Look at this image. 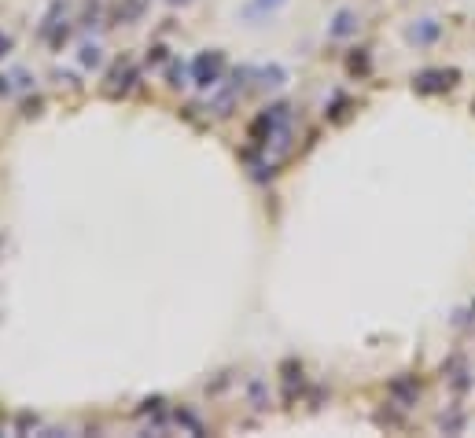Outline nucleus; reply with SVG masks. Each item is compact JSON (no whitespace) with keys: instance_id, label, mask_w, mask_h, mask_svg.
<instances>
[{"instance_id":"1","label":"nucleus","mask_w":475,"mask_h":438,"mask_svg":"<svg viewBox=\"0 0 475 438\" xmlns=\"http://www.w3.org/2000/svg\"><path fill=\"white\" fill-rule=\"evenodd\" d=\"M453 70H424L420 77H417V89L420 92H442V89H450L453 85Z\"/></svg>"},{"instance_id":"2","label":"nucleus","mask_w":475,"mask_h":438,"mask_svg":"<svg viewBox=\"0 0 475 438\" xmlns=\"http://www.w3.org/2000/svg\"><path fill=\"white\" fill-rule=\"evenodd\" d=\"M221 52H214V55H203V60H195V81L199 85H214L217 81V74H221Z\"/></svg>"},{"instance_id":"3","label":"nucleus","mask_w":475,"mask_h":438,"mask_svg":"<svg viewBox=\"0 0 475 438\" xmlns=\"http://www.w3.org/2000/svg\"><path fill=\"white\" fill-rule=\"evenodd\" d=\"M350 30H354V15H350V12H343L339 18H335L332 34H335V37H346V34H350Z\"/></svg>"},{"instance_id":"4","label":"nucleus","mask_w":475,"mask_h":438,"mask_svg":"<svg viewBox=\"0 0 475 438\" xmlns=\"http://www.w3.org/2000/svg\"><path fill=\"white\" fill-rule=\"evenodd\" d=\"M82 60H85V63H100V48H85Z\"/></svg>"},{"instance_id":"5","label":"nucleus","mask_w":475,"mask_h":438,"mask_svg":"<svg viewBox=\"0 0 475 438\" xmlns=\"http://www.w3.org/2000/svg\"><path fill=\"white\" fill-rule=\"evenodd\" d=\"M8 48H12V41H8V37H4V34H0V55H4V52H8Z\"/></svg>"}]
</instances>
